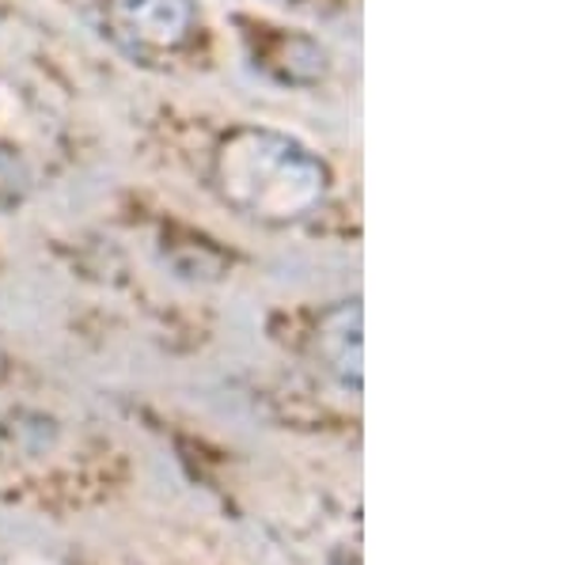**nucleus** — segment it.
<instances>
[{"label": "nucleus", "instance_id": "1", "mask_svg": "<svg viewBox=\"0 0 569 565\" xmlns=\"http://www.w3.org/2000/svg\"><path fill=\"white\" fill-rule=\"evenodd\" d=\"M217 186L240 213L284 224L319 205L327 190V168L292 137L243 130L228 137L220 149Z\"/></svg>", "mask_w": 569, "mask_h": 565}, {"label": "nucleus", "instance_id": "2", "mask_svg": "<svg viewBox=\"0 0 569 565\" xmlns=\"http://www.w3.org/2000/svg\"><path fill=\"white\" fill-rule=\"evenodd\" d=\"M107 20L133 50H171L194 23L190 0H107Z\"/></svg>", "mask_w": 569, "mask_h": 565}, {"label": "nucleus", "instance_id": "3", "mask_svg": "<svg viewBox=\"0 0 569 565\" xmlns=\"http://www.w3.org/2000/svg\"><path fill=\"white\" fill-rule=\"evenodd\" d=\"M316 353L338 384L361 387V307L342 304L327 312L316 331Z\"/></svg>", "mask_w": 569, "mask_h": 565}]
</instances>
